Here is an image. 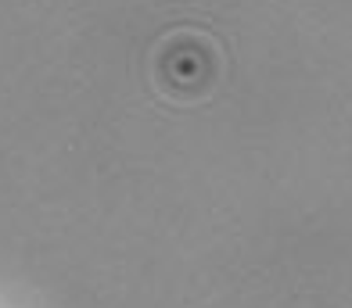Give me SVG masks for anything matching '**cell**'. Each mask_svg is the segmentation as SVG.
Masks as SVG:
<instances>
[]
</instances>
